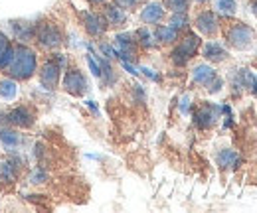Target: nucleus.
<instances>
[{"label":"nucleus","mask_w":257,"mask_h":213,"mask_svg":"<svg viewBox=\"0 0 257 213\" xmlns=\"http://www.w3.org/2000/svg\"><path fill=\"white\" fill-rule=\"evenodd\" d=\"M36 69H38V56H36V52L30 50L26 44L14 46L12 60L8 61V65L4 67L6 75L12 77V79L28 81L30 77H34Z\"/></svg>","instance_id":"nucleus-1"},{"label":"nucleus","mask_w":257,"mask_h":213,"mask_svg":"<svg viewBox=\"0 0 257 213\" xmlns=\"http://www.w3.org/2000/svg\"><path fill=\"white\" fill-rule=\"evenodd\" d=\"M65 60L64 54H52L48 60L42 63L40 67V83L44 89L48 91H54L60 83V75H62V69L65 67Z\"/></svg>","instance_id":"nucleus-2"},{"label":"nucleus","mask_w":257,"mask_h":213,"mask_svg":"<svg viewBox=\"0 0 257 213\" xmlns=\"http://www.w3.org/2000/svg\"><path fill=\"white\" fill-rule=\"evenodd\" d=\"M225 40L235 50H247V48H251V44L255 40V32L243 22H233L225 30Z\"/></svg>","instance_id":"nucleus-3"},{"label":"nucleus","mask_w":257,"mask_h":213,"mask_svg":"<svg viewBox=\"0 0 257 213\" xmlns=\"http://www.w3.org/2000/svg\"><path fill=\"white\" fill-rule=\"evenodd\" d=\"M200 42H202V40H200L198 34L188 32V34L182 38V42L174 48V52H172V56H170V58H172V63H174V65H186V63L198 54Z\"/></svg>","instance_id":"nucleus-4"},{"label":"nucleus","mask_w":257,"mask_h":213,"mask_svg":"<svg viewBox=\"0 0 257 213\" xmlns=\"http://www.w3.org/2000/svg\"><path fill=\"white\" fill-rule=\"evenodd\" d=\"M36 40L38 44L44 48V50H56L64 36H62V30L58 24L54 22H46V24H38V32H36Z\"/></svg>","instance_id":"nucleus-5"},{"label":"nucleus","mask_w":257,"mask_h":213,"mask_svg":"<svg viewBox=\"0 0 257 213\" xmlns=\"http://www.w3.org/2000/svg\"><path fill=\"white\" fill-rule=\"evenodd\" d=\"M220 117H222V107H220V105L204 103V105H200L198 111L194 113V122H196L198 128L208 130V128H212V126L218 122Z\"/></svg>","instance_id":"nucleus-6"},{"label":"nucleus","mask_w":257,"mask_h":213,"mask_svg":"<svg viewBox=\"0 0 257 213\" xmlns=\"http://www.w3.org/2000/svg\"><path fill=\"white\" fill-rule=\"evenodd\" d=\"M87 79L83 77V73L77 69V67H69L67 71H65V77H64V89L69 95H73V97H81V95H85L87 91Z\"/></svg>","instance_id":"nucleus-7"},{"label":"nucleus","mask_w":257,"mask_h":213,"mask_svg":"<svg viewBox=\"0 0 257 213\" xmlns=\"http://www.w3.org/2000/svg\"><path fill=\"white\" fill-rule=\"evenodd\" d=\"M113 48H115L117 58H121V61H133L135 54H137V38L133 34H117Z\"/></svg>","instance_id":"nucleus-8"},{"label":"nucleus","mask_w":257,"mask_h":213,"mask_svg":"<svg viewBox=\"0 0 257 213\" xmlns=\"http://www.w3.org/2000/svg\"><path fill=\"white\" fill-rule=\"evenodd\" d=\"M194 26L204 36H216L220 30V18L212 10H202V12H198V16L194 20Z\"/></svg>","instance_id":"nucleus-9"},{"label":"nucleus","mask_w":257,"mask_h":213,"mask_svg":"<svg viewBox=\"0 0 257 213\" xmlns=\"http://www.w3.org/2000/svg\"><path fill=\"white\" fill-rule=\"evenodd\" d=\"M81 22H83V28L89 36L99 38L103 36L107 30V20L103 14H97V12H81Z\"/></svg>","instance_id":"nucleus-10"},{"label":"nucleus","mask_w":257,"mask_h":213,"mask_svg":"<svg viewBox=\"0 0 257 213\" xmlns=\"http://www.w3.org/2000/svg\"><path fill=\"white\" fill-rule=\"evenodd\" d=\"M6 119L10 124H14V126H20V128H30L36 121V115H34V111L30 107H24V105H20V107H16V109H12L8 115H6Z\"/></svg>","instance_id":"nucleus-11"},{"label":"nucleus","mask_w":257,"mask_h":213,"mask_svg":"<svg viewBox=\"0 0 257 213\" xmlns=\"http://www.w3.org/2000/svg\"><path fill=\"white\" fill-rule=\"evenodd\" d=\"M164 16H166V10H164V6H162L161 2H149L141 10V20L145 24H149V26L161 24L162 20H164Z\"/></svg>","instance_id":"nucleus-12"},{"label":"nucleus","mask_w":257,"mask_h":213,"mask_svg":"<svg viewBox=\"0 0 257 213\" xmlns=\"http://www.w3.org/2000/svg\"><path fill=\"white\" fill-rule=\"evenodd\" d=\"M239 87V89H247L253 95H257V73L251 69H239L235 75H233V89Z\"/></svg>","instance_id":"nucleus-13"},{"label":"nucleus","mask_w":257,"mask_h":213,"mask_svg":"<svg viewBox=\"0 0 257 213\" xmlns=\"http://www.w3.org/2000/svg\"><path fill=\"white\" fill-rule=\"evenodd\" d=\"M103 16L107 20V26H123L127 22V12L123 6H119L117 2L113 4H105V10H103Z\"/></svg>","instance_id":"nucleus-14"},{"label":"nucleus","mask_w":257,"mask_h":213,"mask_svg":"<svg viewBox=\"0 0 257 213\" xmlns=\"http://www.w3.org/2000/svg\"><path fill=\"white\" fill-rule=\"evenodd\" d=\"M216 77H218L216 69L212 65H208V63H200L192 69V81L202 85V87H208Z\"/></svg>","instance_id":"nucleus-15"},{"label":"nucleus","mask_w":257,"mask_h":213,"mask_svg":"<svg viewBox=\"0 0 257 213\" xmlns=\"http://www.w3.org/2000/svg\"><path fill=\"white\" fill-rule=\"evenodd\" d=\"M12 32H14V38L20 44H26L30 40H36L38 26L32 24V22H12Z\"/></svg>","instance_id":"nucleus-16"},{"label":"nucleus","mask_w":257,"mask_h":213,"mask_svg":"<svg viewBox=\"0 0 257 213\" xmlns=\"http://www.w3.org/2000/svg\"><path fill=\"white\" fill-rule=\"evenodd\" d=\"M202 54H204V58L208 61H214V63H218V61H224L227 58V50H225L224 46L220 44V42H206L204 44V50H202Z\"/></svg>","instance_id":"nucleus-17"},{"label":"nucleus","mask_w":257,"mask_h":213,"mask_svg":"<svg viewBox=\"0 0 257 213\" xmlns=\"http://www.w3.org/2000/svg\"><path fill=\"white\" fill-rule=\"evenodd\" d=\"M216 162H218V166H220L222 170H233V168L239 166L241 158H239V154L235 152V150L225 148V150H220V154L216 156Z\"/></svg>","instance_id":"nucleus-18"},{"label":"nucleus","mask_w":257,"mask_h":213,"mask_svg":"<svg viewBox=\"0 0 257 213\" xmlns=\"http://www.w3.org/2000/svg\"><path fill=\"white\" fill-rule=\"evenodd\" d=\"M155 38L161 44H174L178 40V30H174L170 24H159L155 30Z\"/></svg>","instance_id":"nucleus-19"},{"label":"nucleus","mask_w":257,"mask_h":213,"mask_svg":"<svg viewBox=\"0 0 257 213\" xmlns=\"http://www.w3.org/2000/svg\"><path fill=\"white\" fill-rule=\"evenodd\" d=\"M12 52H14V46L10 44L8 36L0 30V69H4L8 61L12 60Z\"/></svg>","instance_id":"nucleus-20"},{"label":"nucleus","mask_w":257,"mask_h":213,"mask_svg":"<svg viewBox=\"0 0 257 213\" xmlns=\"http://www.w3.org/2000/svg\"><path fill=\"white\" fill-rule=\"evenodd\" d=\"M135 38H137V44H141L143 48H155L157 46V38H155V32H151L147 26L145 28H139L135 32Z\"/></svg>","instance_id":"nucleus-21"},{"label":"nucleus","mask_w":257,"mask_h":213,"mask_svg":"<svg viewBox=\"0 0 257 213\" xmlns=\"http://www.w3.org/2000/svg\"><path fill=\"white\" fill-rule=\"evenodd\" d=\"M0 142L6 146V148H16L20 142H22V138H20V134L18 132H14V130H10V128H2L0 130Z\"/></svg>","instance_id":"nucleus-22"},{"label":"nucleus","mask_w":257,"mask_h":213,"mask_svg":"<svg viewBox=\"0 0 257 213\" xmlns=\"http://www.w3.org/2000/svg\"><path fill=\"white\" fill-rule=\"evenodd\" d=\"M214 8H216V14L220 16H233L237 10V2L235 0H214Z\"/></svg>","instance_id":"nucleus-23"},{"label":"nucleus","mask_w":257,"mask_h":213,"mask_svg":"<svg viewBox=\"0 0 257 213\" xmlns=\"http://www.w3.org/2000/svg\"><path fill=\"white\" fill-rule=\"evenodd\" d=\"M16 93H18V87H16V83H14V79H12V77H10V79H2V81H0V97H2V99L12 101V99L16 97Z\"/></svg>","instance_id":"nucleus-24"},{"label":"nucleus","mask_w":257,"mask_h":213,"mask_svg":"<svg viewBox=\"0 0 257 213\" xmlns=\"http://www.w3.org/2000/svg\"><path fill=\"white\" fill-rule=\"evenodd\" d=\"M174 30H186L188 28V24H190V20H188V12H172V16H170V22H168Z\"/></svg>","instance_id":"nucleus-25"},{"label":"nucleus","mask_w":257,"mask_h":213,"mask_svg":"<svg viewBox=\"0 0 257 213\" xmlns=\"http://www.w3.org/2000/svg\"><path fill=\"white\" fill-rule=\"evenodd\" d=\"M164 6L170 12H188L190 0H164Z\"/></svg>","instance_id":"nucleus-26"},{"label":"nucleus","mask_w":257,"mask_h":213,"mask_svg":"<svg viewBox=\"0 0 257 213\" xmlns=\"http://www.w3.org/2000/svg\"><path fill=\"white\" fill-rule=\"evenodd\" d=\"M48 180V172H46V168H42V166H36L32 170V174H30V182L32 183H44Z\"/></svg>","instance_id":"nucleus-27"},{"label":"nucleus","mask_w":257,"mask_h":213,"mask_svg":"<svg viewBox=\"0 0 257 213\" xmlns=\"http://www.w3.org/2000/svg\"><path fill=\"white\" fill-rule=\"evenodd\" d=\"M115 2H117L119 6H123L125 10H131V8H137L143 0H115Z\"/></svg>","instance_id":"nucleus-28"},{"label":"nucleus","mask_w":257,"mask_h":213,"mask_svg":"<svg viewBox=\"0 0 257 213\" xmlns=\"http://www.w3.org/2000/svg\"><path fill=\"white\" fill-rule=\"evenodd\" d=\"M180 113H182V115H188V113H190V97H188V95H184V97L180 99Z\"/></svg>","instance_id":"nucleus-29"},{"label":"nucleus","mask_w":257,"mask_h":213,"mask_svg":"<svg viewBox=\"0 0 257 213\" xmlns=\"http://www.w3.org/2000/svg\"><path fill=\"white\" fill-rule=\"evenodd\" d=\"M101 52H103L107 58H117L115 48H113V46H109V44H101Z\"/></svg>","instance_id":"nucleus-30"},{"label":"nucleus","mask_w":257,"mask_h":213,"mask_svg":"<svg viewBox=\"0 0 257 213\" xmlns=\"http://www.w3.org/2000/svg\"><path fill=\"white\" fill-rule=\"evenodd\" d=\"M141 71L149 77V79H153V81H159L161 77H159V73H155V69H149V67H141Z\"/></svg>","instance_id":"nucleus-31"},{"label":"nucleus","mask_w":257,"mask_h":213,"mask_svg":"<svg viewBox=\"0 0 257 213\" xmlns=\"http://www.w3.org/2000/svg\"><path fill=\"white\" fill-rule=\"evenodd\" d=\"M123 67L127 69L128 73H133V75H137V73H139V71H137V67H133V65H131V61H123Z\"/></svg>","instance_id":"nucleus-32"},{"label":"nucleus","mask_w":257,"mask_h":213,"mask_svg":"<svg viewBox=\"0 0 257 213\" xmlns=\"http://www.w3.org/2000/svg\"><path fill=\"white\" fill-rule=\"evenodd\" d=\"M89 4H93V6H99V4H105L107 0H87Z\"/></svg>","instance_id":"nucleus-33"},{"label":"nucleus","mask_w":257,"mask_h":213,"mask_svg":"<svg viewBox=\"0 0 257 213\" xmlns=\"http://www.w3.org/2000/svg\"><path fill=\"white\" fill-rule=\"evenodd\" d=\"M251 6H253V14L257 16V0H251Z\"/></svg>","instance_id":"nucleus-34"},{"label":"nucleus","mask_w":257,"mask_h":213,"mask_svg":"<svg viewBox=\"0 0 257 213\" xmlns=\"http://www.w3.org/2000/svg\"><path fill=\"white\" fill-rule=\"evenodd\" d=\"M196 2H200V4H204V2H210V0H196Z\"/></svg>","instance_id":"nucleus-35"}]
</instances>
